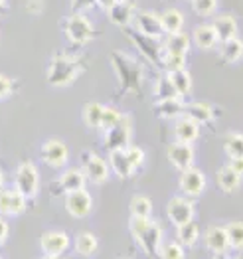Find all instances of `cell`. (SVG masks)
Segmentation results:
<instances>
[{
  "mask_svg": "<svg viewBox=\"0 0 243 259\" xmlns=\"http://www.w3.org/2000/svg\"><path fill=\"white\" fill-rule=\"evenodd\" d=\"M111 65L119 77L121 83V93H140L142 91V65L138 64L134 58L127 56L125 52H113L109 56Z\"/></svg>",
  "mask_w": 243,
  "mask_h": 259,
  "instance_id": "6da1fadb",
  "label": "cell"
},
{
  "mask_svg": "<svg viewBox=\"0 0 243 259\" xmlns=\"http://www.w3.org/2000/svg\"><path fill=\"white\" fill-rule=\"evenodd\" d=\"M81 71H83V65L77 58L67 54H56L54 60L50 62L45 79L52 87H66L71 85Z\"/></svg>",
  "mask_w": 243,
  "mask_h": 259,
  "instance_id": "7a4b0ae2",
  "label": "cell"
},
{
  "mask_svg": "<svg viewBox=\"0 0 243 259\" xmlns=\"http://www.w3.org/2000/svg\"><path fill=\"white\" fill-rule=\"evenodd\" d=\"M129 230H131L133 238L138 241V245L142 247V251L147 255L155 257L162 245V236H164L162 228L151 218H131Z\"/></svg>",
  "mask_w": 243,
  "mask_h": 259,
  "instance_id": "3957f363",
  "label": "cell"
},
{
  "mask_svg": "<svg viewBox=\"0 0 243 259\" xmlns=\"http://www.w3.org/2000/svg\"><path fill=\"white\" fill-rule=\"evenodd\" d=\"M14 188L28 200V198H36L40 192V172L36 168V164L32 162H20V166L16 168L14 174Z\"/></svg>",
  "mask_w": 243,
  "mask_h": 259,
  "instance_id": "277c9868",
  "label": "cell"
},
{
  "mask_svg": "<svg viewBox=\"0 0 243 259\" xmlns=\"http://www.w3.org/2000/svg\"><path fill=\"white\" fill-rule=\"evenodd\" d=\"M64 32L69 38V42L73 44H87L95 30H93V24L89 22V18L85 14H71L67 16L66 22H64Z\"/></svg>",
  "mask_w": 243,
  "mask_h": 259,
  "instance_id": "5b68a950",
  "label": "cell"
},
{
  "mask_svg": "<svg viewBox=\"0 0 243 259\" xmlns=\"http://www.w3.org/2000/svg\"><path fill=\"white\" fill-rule=\"evenodd\" d=\"M40 247L44 251L45 257H56L60 259L67 249L71 247V239L66 232H60V230H50L42 234L40 238Z\"/></svg>",
  "mask_w": 243,
  "mask_h": 259,
  "instance_id": "8992f818",
  "label": "cell"
},
{
  "mask_svg": "<svg viewBox=\"0 0 243 259\" xmlns=\"http://www.w3.org/2000/svg\"><path fill=\"white\" fill-rule=\"evenodd\" d=\"M131 117L129 115H123L121 121L105 133V149L107 151H115V149H127L131 147Z\"/></svg>",
  "mask_w": 243,
  "mask_h": 259,
  "instance_id": "52a82bcc",
  "label": "cell"
},
{
  "mask_svg": "<svg viewBox=\"0 0 243 259\" xmlns=\"http://www.w3.org/2000/svg\"><path fill=\"white\" fill-rule=\"evenodd\" d=\"M166 216L170 220L172 226H182V224H188L192 222L196 216V208H194V202H190L188 198L184 196H174L168 204H166Z\"/></svg>",
  "mask_w": 243,
  "mask_h": 259,
  "instance_id": "ba28073f",
  "label": "cell"
},
{
  "mask_svg": "<svg viewBox=\"0 0 243 259\" xmlns=\"http://www.w3.org/2000/svg\"><path fill=\"white\" fill-rule=\"evenodd\" d=\"M83 172H85V178L93 184H103L107 182L109 178V162L105 158H101L99 154H93V152H87L85 158H83Z\"/></svg>",
  "mask_w": 243,
  "mask_h": 259,
  "instance_id": "9c48e42d",
  "label": "cell"
},
{
  "mask_svg": "<svg viewBox=\"0 0 243 259\" xmlns=\"http://www.w3.org/2000/svg\"><path fill=\"white\" fill-rule=\"evenodd\" d=\"M42 160H44L47 166L52 168H62L69 158V151H67V145L60 139H50L42 145Z\"/></svg>",
  "mask_w": 243,
  "mask_h": 259,
  "instance_id": "30bf717a",
  "label": "cell"
},
{
  "mask_svg": "<svg viewBox=\"0 0 243 259\" xmlns=\"http://www.w3.org/2000/svg\"><path fill=\"white\" fill-rule=\"evenodd\" d=\"M91 208H93V198H91V194H89L85 188L67 194L66 210L71 218H75V220L87 218L91 214Z\"/></svg>",
  "mask_w": 243,
  "mask_h": 259,
  "instance_id": "8fae6325",
  "label": "cell"
},
{
  "mask_svg": "<svg viewBox=\"0 0 243 259\" xmlns=\"http://www.w3.org/2000/svg\"><path fill=\"white\" fill-rule=\"evenodd\" d=\"M133 42L136 44V48L147 56V60L155 65H162V56H164V46L158 38H149V36H142L140 32H133L131 34Z\"/></svg>",
  "mask_w": 243,
  "mask_h": 259,
  "instance_id": "7c38bea8",
  "label": "cell"
},
{
  "mask_svg": "<svg viewBox=\"0 0 243 259\" xmlns=\"http://www.w3.org/2000/svg\"><path fill=\"white\" fill-rule=\"evenodd\" d=\"M180 190L188 198H198L206 190V176L198 168H188L180 174Z\"/></svg>",
  "mask_w": 243,
  "mask_h": 259,
  "instance_id": "4fadbf2b",
  "label": "cell"
},
{
  "mask_svg": "<svg viewBox=\"0 0 243 259\" xmlns=\"http://www.w3.org/2000/svg\"><path fill=\"white\" fill-rule=\"evenodd\" d=\"M166 156L170 160V164L178 168L180 172L182 170H188L194 166V149L192 145H186V143H172L166 151Z\"/></svg>",
  "mask_w": 243,
  "mask_h": 259,
  "instance_id": "5bb4252c",
  "label": "cell"
},
{
  "mask_svg": "<svg viewBox=\"0 0 243 259\" xmlns=\"http://www.w3.org/2000/svg\"><path fill=\"white\" fill-rule=\"evenodd\" d=\"M26 210V198L16 188L0 190V216H20Z\"/></svg>",
  "mask_w": 243,
  "mask_h": 259,
  "instance_id": "9a60e30c",
  "label": "cell"
},
{
  "mask_svg": "<svg viewBox=\"0 0 243 259\" xmlns=\"http://www.w3.org/2000/svg\"><path fill=\"white\" fill-rule=\"evenodd\" d=\"M204 241H206L208 251H212L214 255H227V251L231 249L229 247V239H227V232L221 226H212L206 232Z\"/></svg>",
  "mask_w": 243,
  "mask_h": 259,
  "instance_id": "2e32d148",
  "label": "cell"
},
{
  "mask_svg": "<svg viewBox=\"0 0 243 259\" xmlns=\"http://www.w3.org/2000/svg\"><path fill=\"white\" fill-rule=\"evenodd\" d=\"M134 26L136 32H140L142 36L149 38H158L164 34L162 32V24H160V16H156L153 12H136L134 14Z\"/></svg>",
  "mask_w": 243,
  "mask_h": 259,
  "instance_id": "e0dca14e",
  "label": "cell"
},
{
  "mask_svg": "<svg viewBox=\"0 0 243 259\" xmlns=\"http://www.w3.org/2000/svg\"><path fill=\"white\" fill-rule=\"evenodd\" d=\"M109 168L113 172L117 174L119 178H123V180H127V178H131L134 172V166L131 164V160H129V156H127V152L125 149H115V151H109Z\"/></svg>",
  "mask_w": 243,
  "mask_h": 259,
  "instance_id": "ac0fdd59",
  "label": "cell"
},
{
  "mask_svg": "<svg viewBox=\"0 0 243 259\" xmlns=\"http://www.w3.org/2000/svg\"><path fill=\"white\" fill-rule=\"evenodd\" d=\"M107 14H109V20L115 26L125 28L134 20V4L131 0H119L117 4H113L107 10Z\"/></svg>",
  "mask_w": 243,
  "mask_h": 259,
  "instance_id": "d6986e66",
  "label": "cell"
},
{
  "mask_svg": "<svg viewBox=\"0 0 243 259\" xmlns=\"http://www.w3.org/2000/svg\"><path fill=\"white\" fill-rule=\"evenodd\" d=\"M87 184V178H85V172L79 170V168H69L66 172L60 176L58 180V186L64 194H69V192H75V190H83Z\"/></svg>",
  "mask_w": 243,
  "mask_h": 259,
  "instance_id": "ffe728a7",
  "label": "cell"
},
{
  "mask_svg": "<svg viewBox=\"0 0 243 259\" xmlns=\"http://www.w3.org/2000/svg\"><path fill=\"white\" fill-rule=\"evenodd\" d=\"M178 143H186V145H192L194 141H198L200 137V125L196 121H192L190 117L182 115L176 121V129H174Z\"/></svg>",
  "mask_w": 243,
  "mask_h": 259,
  "instance_id": "44dd1931",
  "label": "cell"
},
{
  "mask_svg": "<svg viewBox=\"0 0 243 259\" xmlns=\"http://www.w3.org/2000/svg\"><path fill=\"white\" fill-rule=\"evenodd\" d=\"M216 36H218V42H225V40H231V38H237V22L231 14H220L214 24H212Z\"/></svg>",
  "mask_w": 243,
  "mask_h": 259,
  "instance_id": "7402d4cb",
  "label": "cell"
},
{
  "mask_svg": "<svg viewBox=\"0 0 243 259\" xmlns=\"http://www.w3.org/2000/svg\"><path fill=\"white\" fill-rule=\"evenodd\" d=\"M184 107H186V103L182 101V97H174V99H166V101H156L155 113L160 119H180L184 115Z\"/></svg>",
  "mask_w": 243,
  "mask_h": 259,
  "instance_id": "603a6c76",
  "label": "cell"
},
{
  "mask_svg": "<svg viewBox=\"0 0 243 259\" xmlns=\"http://www.w3.org/2000/svg\"><path fill=\"white\" fill-rule=\"evenodd\" d=\"M73 249L81 257H93L97 253V249H99V241L91 232H81L73 239Z\"/></svg>",
  "mask_w": 243,
  "mask_h": 259,
  "instance_id": "cb8c5ba5",
  "label": "cell"
},
{
  "mask_svg": "<svg viewBox=\"0 0 243 259\" xmlns=\"http://www.w3.org/2000/svg\"><path fill=\"white\" fill-rule=\"evenodd\" d=\"M216 182H218V186H220L221 192H225V194H231V192H235L237 188H239V184H241V176L237 172H233L229 166H221L218 174H216Z\"/></svg>",
  "mask_w": 243,
  "mask_h": 259,
  "instance_id": "d4e9b609",
  "label": "cell"
},
{
  "mask_svg": "<svg viewBox=\"0 0 243 259\" xmlns=\"http://www.w3.org/2000/svg\"><path fill=\"white\" fill-rule=\"evenodd\" d=\"M184 115L186 117H190L192 121H196L198 125L202 123H212L214 121V109L210 107V105H206V103H186V107H184Z\"/></svg>",
  "mask_w": 243,
  "mask_h": 259,
  "instance_id": "484cf974",
  "label": "cell"
},
{
  "mask_svg": "<svg viewBox=\"0 0 243 259\" xmlns=\"http://www.w3.org/2000/svg\"><path fill=\"white\" fill-rule=\"evenodd\" d=\"M176 238H178V243H180L182 247H194V245L198 243V239H200L198 224L192 220V222H188V224L178 226V228H176Z\"/></svg>",
  "mask_w": 243,
  "mask_h": 259,
  "instance_id": "4316f807",
  "label": "cell"
},
{
  "mask_svg": "<svg viewBox=\"0 0 243 259\" xmlns=\"http://www.w3.org/2000/svg\"><path fill=\"white\" fill-rule=\"evenodd\" d=\"M221 60H225L227 64H237L239 60H243V42L239 38H231L221 42L220 48Z\"/></svg>",
  "mask_w": 243,
  "mask_h": 259,
  "instance_id": "83f0119b",
  "label": "cell"
},
{
  "mask_svg": "<svg viewBox=\"0 0 243 259\" xmlns=\"http://www.w3.org/2000/svg\"><path fill=\"white\" fill-rule=\"evenodd\" d=\"M194 42L200 50H212L218 44V36L212 28V24H202L194 30Z\"/></svg>",
  "mask_w": 243,
  "mask_h": 259,
  "instance_id": "f1b7e54d",
  "label": "cell"
},
{
  "mask_svg": "<svg viewBox=\"0 0 243 259\" xmlns=\"http://www.w3.org/2000/svg\"><path fill=\"white\" fill-rule=\"evenodd\" d=\"M168 79H170V83L176 89L178 97L190 95V91H192V77H190V73H188L186 69L170 71V73H168Z\"/></svg>",
  "mask_w": 243,
  "mask_h": 259,
  "instance_id": "f546056e",
  "label": "cell"
},
{
  "mask_svg": "<svg viewBox=\"0 0 243 259\" xmlns=\"http://www.w3.org/2000/svg\"><path fill=\"white\" fill-rule=\"evenodd\" d=\"M160 24H162V32H166L168 36H170V34H178V32H182L184 16H182V12L170 8V10H166V12L160 16Z\"/></svg>",
  "mask_w": 243,
  "mask_h": 259,
  "instance_id": "4dcf8cb0",
  "label": "cell"
},
{
  "mask_svg": "<svg viewBox=\"0 0 243 259\" xmlns=\"http://www.w3.org/2000/svg\"><path fill=\"white\" fill-rule=\"evenodd\" d=\"M164 52H170V54H184L190 50V38L184 34V32H178V34H170L164 42Z\"/></svg>",
  "mask_w": 243,
  "mask_h": 259,
  "instance_id": "1f68e13d",
  "label": "cell"
},
{
  "mask_svg": "<svg viewBox=\"0 0 243 259\" xmlns=\"http://www.w3.org/2000/svg\"><path fill=\"white\" fill-rule=\"evenodd\" d=\"M103 109L105 105H101V103H87L83 111H81V117H83V123L87 125L89 129H99V125H101V115H103Z\"/></svg>",
  "mask_w": 243,
  "mask_h": 259,
  "instance_id": "d6a6232c",
  "label": "cell"
},
{
  "mask_svg": "<svg viewBox=\"0 0 243 259\" xmlns=\"http://www.w3.org/2000/svg\"><path fill=\"white\" fill-rule=\"evenodd\" d=\"M223 151L229 158H243V135L229 133L223 141Z\"/></svg>",
  "mask_w": 243,
  "mask_h": 259,
  "instance_id": "836d02e7",
  "label": "cell"
},
{
  "mask_svg": "<svg viewBox=\"0 0 243 259\" xmlns=\"http://www.w3.org/2000/svg\"><path fill=\"white\" fill-rule=\"evenodd\" d=\"M229 247L235 251H243V222H231L225 226Z\"/></svg>",
  "mask_w": 243,
  "mask_h": 259,
  "instance_id": "e575fe53",
  "label": "cell"
},
{
  "mask_svg": "<svg viewBox=\"0 0 243 259\" xmlns=\"http://www.w3.org/2000/svg\"><path fill=\"white\" fill-rule=\"evenodd\" d=\"M131 214L133 218H151L153 214V202L147 196H134L131 200Z\"/></svg>",
  "mask_w": 243,
  "mask_h": 259,
  "instance_id": "d590c367",
  "label": "cell"
},
{
  "mask_svg": "<svg viewBox=\"0 0 243 259\" xmlns=\"http://www.w3.org/2000/svg\"><path fill=\"white\" fill-rule=\"evenodd\" d=\"M155 97H156V101H166V99H174V97H178L176 89H174V85L170 83L168 75L160 77V79L155 83Z\"/></svg>",
  "mask_w": 243,
  "mask_h": 259,
  "instance_id": "8d00e7d4",
  "label": "cell"
},
{
  "mask_svg": "<svg viewBox=\"0 0 243 259\" xmlns=\"http://www.w3.org/2000/svg\"><path fill=\"white\" fill-rule=\"evenodd\" d=\"M156 255L160 259H186L184 247L178 241H166V243H162Z\"/></svg>",
  "mask_w": 243,
  "mask_h": 259,
  "instance_id": "74e56055",
  "label": "cell"
},
{
  "mask_svg": "<svg viewBox=\"0 0 243 259\" xmlns=\"http://www.w3.org/2000/svg\"><path fill=\"white\" fill-rule=\"evenodd\" d=\"M184 65H186V56H184V54H170V52H164V56H162V65H160V67H164L168 73H170V71H176V69H184Z\"/></svg>",
  "mask_w": 243,
  "mask_h": 259,
  "instance_id": "f35d334b",
  "label": "cell"
},
{
  "mask_svg": "<svg viewBox=\"0 0 243 259\" xmlns=\"http://www.w3.org/2000/svg\"><path fill=\"white\" fill-rule=\"evenodd\" d=\"M121 117H123L121 111H117L115 107H105L103 109V115H101V125H99V129L107 133V131L113 129V127L121 121Z\"/></svg>",
  "mask_w": 243,
  "mask_h": 259,
  "instance_id": "ab89813d",
  "label": "cell"
},
{
  "mask_svg": "<svg viewBox=\"0 0 243 259\" xmlns=\"http://www.w3.org/2000/svg\"><path fill=\"white\" fill-rule=\"evenodd\" d=\"M192 8L200 16H210L218 8V0H192Z\"/></svg>",
  "mask_w": 243,
  "mask_h": 259,
  "instance_id": "60d3db41",
  "label": "cell"
},
{
  "mask_svg": "<svg viewBox=\"0 0 243 259\" xmlns=\"http://www.w3.org/2000/svg\"><path fill=\"white\" fill-rule=\"evenodd\" d=\"M125 152H127V156H129V160H131V164H133L134 168L142 166V162H144V151L142 149H138V147H127Z\"/></svg>",
  "mask_w": 243,
  "mask_h": 259,
  "instance_id": "b9f144b4",
  "label": "cell"
},
{
  "mask_svg": "<svg viewBox=\"0 0 243 259\" xmlns=\"http://www.w3.org/2000/svg\"><path fill=\"white\" fill-rule=\"evenodd\" d=\"M12 87H14L12 79H10L8 75L0 73V101H2V99H6V97L12 93Z\"/></svg>",
  "mask_w": 243,
  "mask_h": 259,
  "instance_id": "7bdbcfd3",
  "label": "cell"
},
{
  "mask_svg": "<svg viewBox=\"0 0 243 259\" xmlns=\"http://www.w3.org/2000/svg\"><path fill=\"white\" fill-rule=\"evenodd\" d=\"M93 4H95V0H71V10H73V14H83Z\"/></svg>",
  "mask_w": 243,
  "mask_h": 259,
  "instance_id": "ee69618b",
  "label": "cell"
},
{
  "mask_svg": "<svg viewBox=\"0 0 243 259\" xmlns=\"http://www.w3.org/2000/svg\"><path fill=\"white\" fill-rule=\"evenodd\" d=\"M8 236H10V226H8L6 218L0 216V245H4V243H6Z\"/></svg>",
  "mask_w": 243,
  "mask_h": 259,
  "instance_id": "f6af8a7d",
  "label": "cell"
},
{
  "mask_svg": "<svg viewBox=\"0 0 243 259\" xmlns=\"http://www.w3.org/2000/svg\"><path fill=\"white\" fill-rule=\"evenodd\" d=\"M233 172H237L239 176H243V158H231V162L227 164Z\"/></svg>",
  "mask_w": 243,
  "mask_h": 259,
  "instance_id": "bcb514c9",
  "label": "cell"
},
{
  "mask_svg": "<svg viewBox=\"0 0 243 259\" xmlns=\"http://www.w3.org/2000/svg\"><path fill=\"white\" fill-rule=\"evenodd\" d=\"M119 0H95V4H99L103 10H109L113 4H117Z\"/></svg>",
  "mask_w": 243,
  "mask_h": 259,
  "instance_id": "7dc6e473",
  "label": "cell"
},
{
  "mask_svg": "<svg viewBox=\"0 0 243 259\" xmlns=\"http://www.w3.org/2000/svg\"><path fill=\"white\" fill-rule=\"evenodd\" d=\"M4 188V174H2V170H0V190Z\"/></svg>",
  "mask_w": 243,
  "mask_h": 259,
  "instance_id": "c3c4849f",
  "label": "cell"
},
{
  "mask_svg": "<svg viewBox=\"0 0 243 259\" xmlns=\"http://www.w3.org/2000/svg\"><path fill=\"white\" fill-rule=\"evenodd\" d=\"M4 6H6V0H0V12L4 10Z\"/></svg>",
  "mask_w": 243,
  "mask_h": 259,
  "instance_id": "681fc988",
  "label": "cell"
},
{
  "mask_svg": "<svg viewBox=\"0 0 243 259\" xmlns=\"http://www.w3.org/2000/svg\"><path fill=\"white\" fill-rule=\"evenodd\" d=\"M214 259H227V255H216Z\"/></svg>",
  "mask_w": 243,
  "mask_h": 259,
  "instance_id": "f907efd6",
  "label": "cell"
},
{
  "mask_svg": "<svg viewBox=\"0 0 243 259\" xmlns=\"http://www.w3.org/2000/svg\"><path fill=\"white\" fill-rule=\"evenodd\" d=\"M44 259H56V257H44Z\"/></svg>",
  "mask_w": 243,
  "mask_h": 259,
  "instance_id": "816d5d0a",
  "label": "cell"
},
{
  "mask_svg": "<svg viewBox=\"0 0 243 259\" xmlns=\"http://www.w3.org/2000/svg\"><path fill=\"white\" fill-rule=\"evenodd\" d=\"M237 259H243V255H239V257H237Z\"/></svg>",
  "mask_w": 243,
  "mask_h": 259,
  "instance_id": "f5cc1de1",
  "label": "cell"
},
{
  "mask_svg": "<svg viewBox=\"0 0 243 259\" xmlns=\"http://www.w3.org/2000/svg\"><path fill=\"white\" fill-rule=\"evenodd\" d=\"M0 259H2V257H0Z\"/></svg>",
  "mask_w": 243,
  "mask_h": 259,
  "instance_id": "db71d44e",
  "label": "cell"
}]
</instances>
